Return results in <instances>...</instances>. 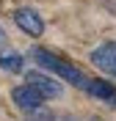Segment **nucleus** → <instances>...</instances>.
<instances>
[{
  "mask_svg": "<svg viewBox=\"0 0 116 121\" xmlns=\"http://www.w3.org/2000/svg\"><path fill=\"white\" fill-rule=\"evenodd\" d=\"M25 80L31 85H36L42 94H44L47 99H55V96H61V83H55L53 77H47V74H42V72H25Z\"/></svg>",
  "mask_w": 116,
  "mask_h": 121,
  "instance_id": "nucleus-6",
  "label": "nucleus"
},
{
  "mask_svg": "<svg viewBox=\"0 0 116 121\" xmlns=\"http://www.w3.org/2000/svg\"><path fill=\"white\" fill-rule=\"evenodd\" d=\"M91 63L102 74L116 77V41H102L91 50Z\"/></svg>",
  "mask_w": 116,
  "mask_h": 121,
  "instance_id": "nucleus-3",
  "label": "nucleus"
},
{
  "mask_svg": "<svg viewBox=\"0 0 116 121\" xmlns=\"http://www.w3.org/2000/svg\"><path fill=\"white\" fill-rule=\"evenodd\" d=\"M22 63L25 58L19 52H0V69H6V72H22Z\"/></svg>",
  "mask_w": 116,
  "mask_h": 121,
  "instance_id": "nucleus-7",
  "label": "nucleus"
},
{
  "mask_svg": "<svg viewBox=\"0 0 116 121\" xmlns=\"http://www.w3.org/2000/svg\"><path fill=\"white\" fill-rule=\"evenodd\" d=\"M31 58L36 60V66H39V69H47V72L58 74L61 80H66L69 85H75V88H80V91H83L86 83H88V77H86L83 72L75 66V63L64 60L61 55L50 52V50H44V47H31Z\"/></svg>",
  "mask_w": 116,
  "mask_h": 121,
  "instance_id": "nucleus-1",
  "label": "nucleus"
},
{
  "mask_svg": "<svg viewBox=\"0 0 116 121\" xmlns=\"http://www.w3.org/2000/svg\"><path fill=\"white\" fill-rule=\"evenodd\" d=\"M6 44V33H3V28H0V47Z\"/></svg>",
  "mask_w": 116,
  "mask_h": 121,
  "instance_id": "nucleus-8",
  "label": "nucleus"
},
{
  "mask_svg": "<svg viewBox=\"0 0 116 121\" xmlns=\"http://www.w3.org/2000/svg\"><path fill=\"white\" fill-rule=\"evenodd\" d=\"M11 99H14V105L19 107L22 113H31V110H36V107H42L47 102V96L36 88V85H31V83L17 85V88L11 91Z\"/></svg>",
  "mask_w": 116,
  "mask_h": 121,
  "instance_id": "nucleus-2",
  "label": "nucleus"
},
{
  "mask_svg": "<svg viewBox=\"0 0 116 121\" xmlns=\"http://www.w3.org/2000/svg\"><path fill=\"white\" fill-rule=\"evenodd\" d=\"M14 22L19 25V30H25L28 36H42V33H44V19H42L39 11H33V8H17L14 11Z\"/></svg>",
  "mask_w": 116,
  "mask_h": 121,
  "instance_id": "nucleus-5",
  "label": "nucleus"
},
{
  "mask_svg": "<svg viewBox=\"0 0 116 121\" xmlns=\"http://www.w3.org/2000/svg\"><path fill=\"white\" fill-rule=\"evenodd\" d=\"M86 94L91 99H97V102H102V105L108 107H116V85L108 83L105 77H88V83H86Z\"/></svg>",
  "mask_w": 116,
  "mask_h": 121,
  "instance_id": "nucleus-4",
  "label": "nucleus"
}]
</instances>
